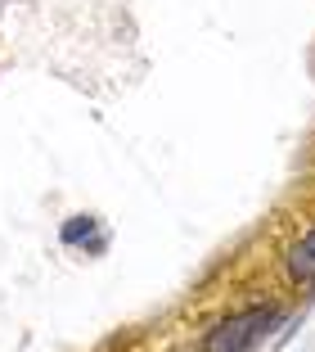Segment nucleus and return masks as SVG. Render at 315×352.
I'll list each match as a JSON object with an SVG mask.
<instances>
[{"instance_id": "obj_1", "label": "nucleus", "mask_w": 315, "mask_h": 352, "mask_svg": "<svg viewBox=\"0 0 315 352\" xmlns=\"http://www.w3.org/2000/svg\"><path fill=\"white\" fill-rule=\"evenodd\" d=\"M279 321H284V311L275 307V302L244 307V311H234V316H225V321H216L203 334V352H253Z\"/></svg>"}, {"instance_id": "obj_3", "label": "nucleus", "mask_w": 315, "mask_h": 352, "mask_svg": "<svg viewBox=\"0 0 315 352\" xmlns=\"http://www.w3.org/2000/svg\"><path fill=\"white\" fill-rule=\"evenodd\" d=\"M59 239L68 249H82L86 244V253H104V244H108V239L100 235V217H91V212H86V217H72L68 226L59 230Z\"/></svg>"}, {"instance_id": "obj_2", "label": "nucleus", "mask_w": 315, "mask_h": 352, "mask_svg": "<svg viewBox=\"0 0 315 352\" xmlns=\"http://www.w3.org/2000/svg\"><path fill=\"white\" fill-rule=\"evenodd\" d=\"M284 271H288V280L293 285H315V230H306L302 239H293L288 244V253H284Z\"/></svg>"}]
</instances>
